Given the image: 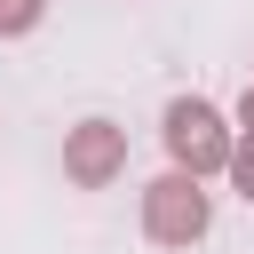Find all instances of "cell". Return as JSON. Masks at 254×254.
<instances>
[{
  "label": "cell",
  "mask_w": 254,
  "mask_h": 254,
  "mask_svg": "<svg viewBox=\"0 0 254 254\" xmlns=\"http://www.w3.org/2000/svg\"><path fill=\"white\" fill-rule=\"evenodd\" d=\"M159 143H167V159L183 167V175H230V127H222V111L206 103V95H175L167 103V119H159Z\"/></svg>",
  "instance_id": "6da1fadb"
},
{
  "label": "cell",
  "mask_w": 254,
  "mask_h": 254,
  "mask_svg": "<svg viewBox=\"0 0 254 254\" xmlns=\"http://www.w3.org/2000/svg\"><path fill=\"white\" fill-rule=\"evenodd\" d=\"M206 230H214V198L198 175L167 167L159 183H143V238L151 246H198Z\"/></svg>",
  "instance_id": "7a4b0ae2"
},
{
  "label": "cell",
  "mask_w": 254,
  "mask_h": 254,
  "mask_svg": "<svg viewBox=\"0 0 254 254\" xmlns=\"http://www.w3.org/2000/svg\"><path fill=\"white\" fill-rule=\"evenodd\" d=\"M40 16H48V0H0V40H24Z\"/></svg>",
  "instance_id": "5b68a950"
},
{
  "label": "cell",
  "mask_w": 254,
  "mask_h": 254,
  "mask_svg": "<svg viewBox=\"0 0 254 254\" xmlns=\"http://www.w3.org/2000/svg\"><path fill=\"white\" fill-rule=\"evenodd\" d=\"M127 175V127L119 119H79L64 127V183L71 190H111Z\"/></svg>",
  "instance_id": "3957f363"
},
{
  "label": "cell",
  "mask_w": 254,
  "mask_h": 254,
  "mask_svg": "<svg viewBox=\"0 0 254 254\" xmlns=\"http://www.w3.org/2000/svg\"><path fill=\"white\" fill-rule=\"evenodd\" d=\"M230 183H238V198L254 206V87L238 95V143H230Z\"/></svg>",
  "instance_id": "277c9868"
}]
</instances>
